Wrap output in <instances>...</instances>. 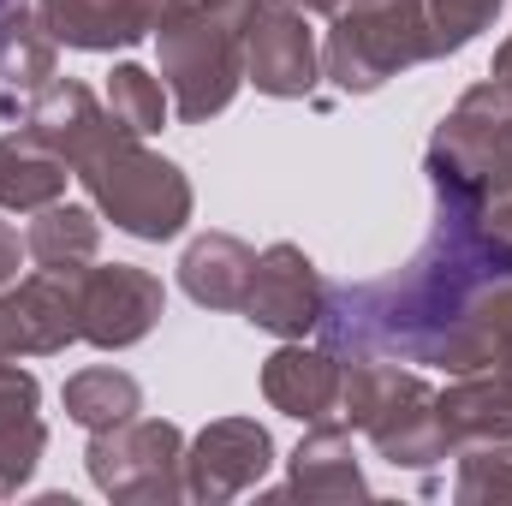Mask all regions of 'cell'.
I'll return each mask as SVG.
<instances>
[{
  "label": "cell",
  "mask_w": 512,
  "mask_h": 506,
  "mask_svg": "<svg viewBox=\"0 0 512 506\" xmlns=\"http://www.w3.org/2000/svg\"><path fill=\"white\" fill-rule=\"evenodd\" d=\"M298 6H304V12H316V18H334V12H340V6H352V0H298Z\"/></svg>",
  "instance_id": "cell-28"
},
{
  "label": "cell",
  "mask_w": 512,
  "mask_h": 506,
  "mask_svg": "<svg viewBox=\"0 0 512 506\" xmlns=\"http://www.w3.org/2000/svg\"><path fill=\"white\" fill-rule=\"evenodd\" d=\"M489 84H501V90L512 96V30H507V42L495 48V66H489Z\"/></svg>",
  "instance_id": "cell-27"
},
{
  "label": "cell",
  "mask_w": 512,
  "mask_h": 506,
  "mask_svg": "<svg viewBox=\"0 0 512 506\" xmlns=\"http://www.w3.org/2000/svg\"><path fill=\"white\" fill-rule=\"evenodd\" d=\"M48 447V423H42V381L18 364H0V501L18 495Z\"/></svg>",
  "instance_id": "cell-17"
},
{
  "label": "cell",
  "mask_w": 512,
  "mask_h": 506,
  "mask_svg": "<svg viewBox=\"0 0 512 506\" xmlns=\"http://www.w3.org/2000/svg\"><path fill=\"white\" fill-rule=\"evenodd\" d=\"M322 42V78L346 96H376L387 78L429 60V30L417 0H352L328 18Z\"/></svg>",
  "instance_id": "cell-6"
},
{
  "label": "cell",
  "mask_w": 512,
  "mask_h": 506,
  "mask_svg": "<svg viewBox=\"0 0 512 506\" xmlns=\"http://www.w3.org/2000/svg\"><path fill=\"white\" fill-rule=\"evenodd\" d=\"M316 78H322V54H316L310 12L298 0H256L245 24V84H256L274 102H298L316 90Z\"/></svg>",
  "instance_id": "cell-10"
},
{
  "label": "cell",
  "mask_w": 512,
  "mask_h": 506,
  "mask_svg": "<svg viewBox=\"0 0 512 506\" xmlns=\"http://www.w3.org/2000/svg\"><path fill=\"white\" fill-rule=\"evenodd\" d=\"M435 411L447 429V447H483L512 441V370H471L435 387Z\"/></svg>",
  "instance_id": "cell-16"
},
{
  "label": "cell",
  "mask_w": 512,
  "mask_h": 506,
  "mask_svg": "<svg viewBox=\"0 0 512 506\" xmlns=\"http://www.w3.org/2000/svg\"><path fill=\"white\" fill-rule=\"evenodd\" d=\"M423 173L435 197L495 203L512 197V96L501 84H471L423 149Z\"/></svg>",
  "instance_id": "cell-5"
},
{
  "label": "cell",
  "mask_w": 512,
  "mask_h": 506,
  "mask_svg": "<svg viewBox=\"0 0 512 506\" xmlns=\"http://www.w3.org/2000/svg\"><path fill=\"white\" fill-rule=\"evenodd\" d=\"M18 262H24V239H18V227L0 215V286L18 280Z\"/></svg>",
  "instance_id": "cell-26"
},
{
  "label": "cell",
  "mask_w": 512,
  "mask_h": 506,
  "mask_svg": "<svg viewBox=\"0 0 512 506\" xmlns=\"http://www.w3.org/2000/svg\"><path fill=\"white\" fill-rule=\"evenodd\" d=\"M256 274V251L239 233H197L179 256V286L203 310H245Z\"/></svg>",
  "instance_id": "cell-18"
},
{
  "label": "cell",
  "mask_w": 512,
  "mask_h": 506,
  "mask_svg": "<svg viewBox=\"0 0 512 506\" xmlns=\"http://www.w3.org/2000/svg\"><path fill=\"white\" fill-rule=\"evenodd\" d=\"M417 6H423V30H429V60H447V54L471 48L507 0H417Z\"/></svg>",
  "instance_id": "cell-24"
},
{
  "label": "cell",
  "mask_w": 512,
  "mask_h": 506,
  "mask_svg": "<svg viewBox=\"0 0 512 506\" xmlns=\"http://www.w3.org/2000/svg\"><path fill=\"white\" fill-rule=\"evenodd\" d=\"M72 179L90 191V209L102 221H114L120 233L143 239V245H167L185 233L191 209H197V191L185 179L179 161L155 155L131 126H114L102 137H90L72 161Z\"/></svg>",
  "instance_id": "cell-2"
},
{
  "label": "cell",
  "mask_w": 512,
  "mask_h": 506,
  "mask_svg": "<svg viewBox=\"0 0 512 506\" xmlns=\"http://www.w3.org/2000/svg\"><path fill=\"white\" fill-rule=\"evenodd\" d=\"M274 471V435L256 417H215L185 441V501L227 506Z\"/></svg>",
  "instance_id": "cell-9"
},
{
  "label": "cell",
  "mask_w": 512,
  "mask_h": 506,
  "mask_svg": "<svg viewBox=\"0 0 512 506\" xmlns=\"http://www.w3.org/2000/svg\"><path fill=\"white\" fill-rule=\"evenodd\" d=\"M292 477L274 489V501H370V477L352 453V423H310V435L292 447Z\"/></svg>",
  "instance_id": "cell-15"
},
{
  "label": "cell",
  "mask_w": 512,
  "mask_h": 506,
  "mask_svg": "<svg viewBox=\"0 0 512 506\" xmlns=\"http://www.w3.org/2000/svg\"><path fill=\"white\" fill-rule=\"evenodd\" d=\"M96 251H102V221L84 203H48L24 227V256L48 274H78L96 262Z\"/></svg>",
  "instance_id": "cell-19"
},
{
  "label": "cell",
  "mask_w": 512,
  "mask_h": 506,
  "mask_svg": "<svg viewBox=\"0 0 512 506\" xmlns=\"http://www.w3.org/2000/svg\"><path fill=\"white\" fill-rule=\"evenodd\" d=\"M459 483L453 501L459 506H501L512 501V441H483V447H459Z\"/></svg>",
  "instance_id": "cell-25"
},
{
  "label": "cell",
  "mask_w": 512,
  "mask_h": 506,
  "mask_svg": "<svg viewBox=\"0 0 512 506\" xmlns=\"http://www.w3.org/2000/svg\"><path fill=\"white\" fill-rule=\"evenodd\" d=\"M256 0H191L179 18H167L161 36V84L173 96V114L185 126H209L233 108L245 84V24Z\"/></svg>",
  "instance_id": "cell-4"
},
{
  "label": "cell",
  "mask_w": 512,
  "mask_h": 506,
  "mask_svg": "<svg viewBox=\"0 0 512 506\" xmlns=\"http://www.w3.org/2000/svg\"><path fill=\"white\" fill-rule=\"evenodd\" d=\"M66 179H72V167L54 149H42L30 131H6L0 137V209L36 215V209L66 197Z\"/></svg>",
  "instance_id": "cell-20"
},
{
  "label": "cell",
  "mask_w": 512,
  "mask_h": 506,
  "mask_svg": "<svg viewBox=\"0 0 512 506\" xmlns=\"http://www.w3.org/2000/svg\"><path fill=\"white\" fill-rule=\"evenodd\" d=\"M54 60H60V42L48 36L42 12H36V6L12 12L6 30H0V84H6V96H36V90H48V84H54Z\"/></svg>",
  "instance_id": "cell-22"
},
{
  "label": "cell",
  "mask_w": 512,
  "mask_h": 506,
  "mask_svg": "<svg viewBox=\"0 0 512 506\" xmlns=\"http://www.w3.org/2000/svg\"><path fill=\"white\" fill-rule=\"evenodd\" d=\"M108 108H114V120L131 126L137 137H155V131L167 126V114H173V96H167V84L155 78V72H143V66H114L108 72V96H102Z\"/></svg>",
  "instance_id": "cell-23"
},
{
  "label": "cell",
  "mask_w": 512,
  "mask_h": 506,
  "mask_svg": "<svg viewBox=\"0 0 512 506\" xmlns=\"http://www.w3.org/2000/svg\"><path fill=\"white\" fill-rule=\"evenodd\" d=\"M24 6H30V0H0V30H6V18H12V12H24Z\"/></svg>",
  "instance_id": "cell-29"
},
{
  "label": "cell",
  "mask_w": 512,
  "mask_h": 506,
  "mask_svg": "<svg viewBox=\"0 0 512 506\" xmlns=\"http://www.w3.org/2000/svg\"><path fill=\"white\" fill-rule=\"evenodd\" d=\"M340 423H352L393 471H429L453 459L435 411V387L417 364H399V358H346Z\"/></svg>",
  "instance_id": "cell-3"
},
{
  "label": "cell",
  "mask_w": 512,
  "mask_h": 506,
  "mask_svg": "<svg viewBox=\"0 0 512 506\" xmlns=\"http://www.w3.org/2000/svg\"><path fill=\"white\" fill-rule=\"evenodd\" d=\"M340 381L346 364L328 352V346H304V340H286L268 364H262V399L292 417V423H328L340 417Z\"/></svg>",
  "instance_id": "cell-14"
},
{
  "label": "cell",
  "mask_w": 512,
  "mask_h": 506,
  "mask_svg": "<svg viewBox=\"0 0 512 506\" xmlns=\"http://www.w3.org/2000/svg\"><path fill=\"white\" fill-rule=\"evenodd\" d=\"M328 310V280L322 268L304 256V245H268L256 256V274H251V292H245V322L274 334V340H304L316 334Z\"/></svg>",
  "instance_id": "cell-12"
},
{
  "label": "cell",
  "mask_w": 512,
  "mask_h": 506,
  "mask_svg": "<svg viewBox=\"0 0 512 506\" xmlns=\"http://www.w3.org/2000/svg\"><path fill=\"white\" fill-rule=\"evenodd\" d=\"M316 334L340 364L399 358L447 376L512 370V197H435V227L417 256L382 280L328 286Z\"/></svg>",
  "instance_id": "cell-1"
},
{
  "label": "cell",
  "mask_w": 512,
  "mask_h": 506,
  "mask_svg": "<svg viewBox=\"0 0 512 506\" xmlns=\"http://www.w3.org/2000/svg\"><path fill=\"white\" fill-rule=\"evenodd\" d=\"M60 399H66V417H72L78 429L102 435V429H120V423H131V417L143 411V381L131 376V370L96 364V370L66 376Z\"/></svg>",
  "instance_id": "cell-21"
},
{
  "label": "cell",
  "mask_w": 512,
  "mask_h": 506,
  "mask_svg": "<svg viewBox=\"0 0 512 506\" xmlns=\"http://www.w3.org/2000/svg\"><path fill=\"white\" fill-rule=\"evenodd\" d=\"M84 471L120 506H173L185 501V429L167 417H131L120 429H102L84 447Z\"/></svg>",
  "instance_id": "cell-7"
},
{
  "label": "cell",
  "mask_w": 512,
  "mask_h": 506,
  "mask_svg": "<svg viewBox=\"0 0 512 506\" xmlns=\"http://www.w3.org/2000/svg\"><path fill=\"white\" fill-rule=\"evenodd\" d=\"M78 346V274H24L0 286V364L18 358H60Z\"/></svg>",
  "instance_id": "cell-11"
},
{
  "label": "cell",
  "mask_w": 512,
  "mask_h": 506,
  "mask_svg": "<svg viewBox=\"0 0 512 506\" xmlns=\"http://www.w3.org/2000/svg\"><path fill=\"white\" fill-rule=\"evenodd\" d=\"M167 310L161 274L137 262H90L78 268V340L96 352H126L137 340L155 334Z\"/></svg>",
  "instance_id": "cell-8"
},
{
  "label": "cell",
  "mask_w": 512,
  "mask_h": 506,
  "mask_svg": "<svg viewBox=\"0 0 512 506\" xmlns=\"http://www.w3.org/2000/svg\"><path fill=\"white\" fill-rule=\"evenodd\" d=\"M191 0H36L48 36L78 54H114L143 36H155L167 18H179Z\"/></svg>",
  "instance_id": "cell-13"
}]
</instances>
